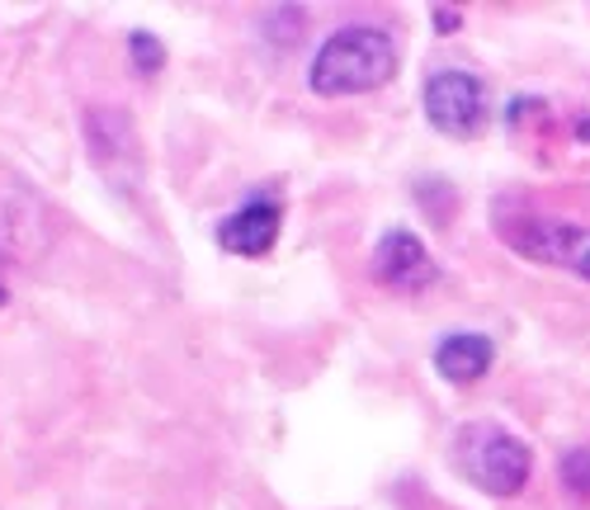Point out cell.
Listing matches in <instances>:
<instances>
[{"mask_svg": "<svg viewBox=\"0 0 590 510\" xmlns=\"http://www.w3.org/2000/svg\"><path fill=\"white\" fill-rule=\"evenodd\" d=\"M397 76V42L387 28L345 24L316 48L308 81L316 95H369Z\"/></svg>", "mask_w": 590, "mask_h": 510, "instance_id": "cell-1", "label": "cell"}, {"mask_svg": "<svg viewBox=\"0 0 590 510\" xmlns=\"http://www.w3.org/2000/svg\"><path fill=\"white\" fill-rule=\"evenodd\" d=\"M454 463L486 496H515L534 477V453L496 421H468L454 430Z\"/></svg>", "mask_w": 590, "mask_h": 510, "instance_id": "cell-2", "label": "cell"}, {"mask_svg": "<svg viewBox=\"0 0 590 510\" xmlns=\"http://www.w3.org/2000/svg\"><path fill=\"white\" fill-rule=\"evenodd\" d=\"M425 119L435 123V133L444 137H478L486 127V85L482 76H472V71H435V76L425 81Z\"/></svg>", "mask_w": 590, "mask_h": 510, "instance_id": "cell-3", "label": "cell"}, {"mask_svg": "<svg viewBox=\"0 0 590 510\" xmlns=\"http://www.w3.org/2000/svg\"><path fill=\"white\" fill-rule=\"evenodd\" d=\"M510 251H520L525 260L539 265H563L571 275L590 279V227L577 222H553V218H520V222H501Z\"/></svg>", "mask_w": 590, "mask_h": 510, "instance_id": "cell-4", "label": "cell"}, {"mask_svg": "<svg viewBox=\"0 0 590 510\" xmlns=\"http://www.w3.org/2000/svg\"><path fill=\"white\" fill-rule=\"evenodd\" d=\"M279 227H284V204L269 190H251L246 204H241L232 218L218 222V246L227 255H246V260H255V255L275 251Z\"/></svg>", "mask_w": 590, "mask_h": 510, "instance_id": "cell-5", "label": "cell"}, {"mask_svg": "<svg viewBox=\"0 0 590 510\" xmlns=\"http://www.w3.org/2000/svg\"><path fill=\"white\" fill-rule=\"evenodd\" d=\"M373 279L387 283V289H430V283L440 279V269L435 260H430V251H425V241L407 232V227H393V232H383L378 236V246H373Z\"/></svg>", "mask_w": 590, "mask_h": 510, "instance_id": "cell-6", "label": "cell"}, {"mask_svg": "<svg viewBox=\"0 0 590 510\" xmlns=\"http://www.w3.org/2000/svg\"><path fill=\"white\" fill-rule=\"evenodd\" d=\"M492 364H496V345L478 331L444 336L435 345V368H440L444 382H454V388H472Z\"/></svg>", "mask_w": 590, "mask_h": 510, "instance_id": "cell-7", "label": "cell"}, {"mask_svg": "<svg viewBox=\"0 0 590 510\" xmlns=\"http://www.w3.org/2000/svg\"><path fill=\"white\" fill-rule=\"evenodd\" d=\"M557 477H563V487L577 496V501H590V449H571L557 459Z\"/></svg>", "mask_w": 590, "mask_h": 510, "instance_id": "cell-8", "label": "cell"}, {"mask_svg": "<svg viewBox=\"0 0 590 510\" xmlns=\"http://www.w3.org/2000/svg\"><path fill=\"white\" fill-rule=\"evenodd\" d=\"M128 52H133V66L137 71H147V76H156V71L166 66V48H161V38L156 34H128Z\"/></svg>", "mask_w": 590, "mask_h": 510, "instance_id": "cell-9", "label": "cell"}, {"mask_svg": "<svg viewBox=\"0 0 590 510\" xmlns=\"http://www.w3.org/2000/svg\"><path fill=\"white\" fill-rule=\"evenodd\" d=\"M435 28H458V14H444V10H440V14H435Z\"/></svg>", "mask_w": 590, "mask_h": 510, "instance_id": "cell-10", "label": "cell"}, {"mask_svg": "<svg viewBox=\"0 0 590 510\" xmlns=\"http://www.w3.org/2000/svg\"><path fill=\"white\" fill-rule=\"evenodd\" d=\"M577 137L590 142V113H581V119H577Z\"/></svg>", "mask_w": 590, "mask_h": 510, "instance_id": "cell-11", "label": "cell"}, {"mask_svg": "<svg viewBox=\"0 0 590 510\" xmlns=\"http://www.w3.org/2000/svg\"><path fill=\"white\" fill-rule=\"evenodd\" d=\"M5 298H10V293H5V283H0V307H5Z\"/></svg>", "mask_w": 590, "mask_h": 510, "instance_id": "cell-12", "label": "cell"}]
</instances>
